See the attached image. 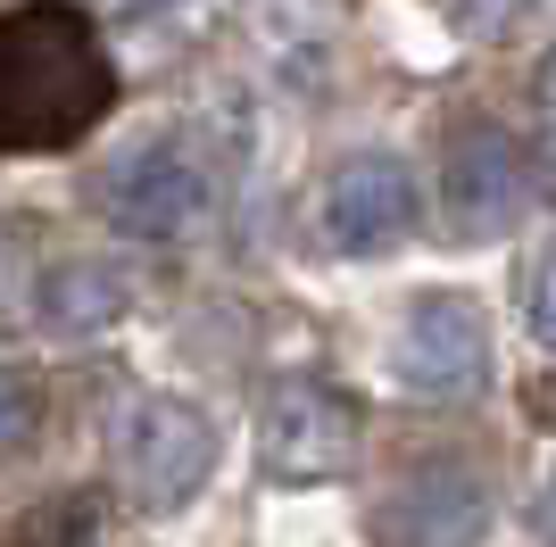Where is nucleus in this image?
Here are the masks:
<instances>
[{"mask_svg": "<svg viewBox=\"0 0 556 547\" xmlns=\"http://www.w3.org/2000/svg\"><path fill=\"white\" fill-rule=\"evenodd\" d=\"M116 109V67L75 0L0 17V150H67Z\"/></svg>", "mask_w": 556, "mask_h": 547, "instance_id": "1", "label": "nucleus"}, {"mask_svg": "<svg viewBox=\"0 0 556 547\" xmlns=\"http://www.w3.org/2000/svg\"><path fill=\"white\" fill-rule=\"evenodd\" d=\"M116 473H125V489H134V506H184L200 481L216 473V423L191 398H175V390H134L125 407H116Z\"/></svg>", "mask_w": 556, "mask_h": 547, "instance_id": "2", "label": "nucleus"}, {"mask_svg": "<svg viewBox=\"0 0 556 547\" xmlns=\"http://www.w3.org/2000/svg\"><path fill=\"white\" fill-rule=\"evenodd\" d=\"M374 547H482L490 531V481L465 456H424L416 473H399L366 514Z\"/></svg>", "mask_w": 556, "mask_h": 547, "instance_id": "3", "label": "nucleus"}, {"mask_svg": "<svg viewBox=\"0 0 556 547\" xmlns=\"http://www.w3.org/2000/svg\"><path fill=\"white\" fill-rule=\"evenodd\" d=\"M391 373L416 390V398H441V407L473 398V390L490 382L482 307L465 291H424L416 307H407V323H399V341H391Z\"/></svg>", "mask_w": 556, "mask_h": 547, "instance_id": "4", "label": "nucleus"}, {"mask_svg": "<svg viewBox=\"0 0 556 547\" xmlns=\"http://www.w3.org/2000/svg\"><path fill=\"white\" fill-rule=\"evenodd\" d=\"M357 432H366V415L349 390L282 382L257 415V465H266V481H332L357 456Z\"/></svg>", "mask_w": 556, "mask_h": 547, "instance_id": "5", "label": "nucleus"}, {"mask_svg": "<svg viewBox=\"0 0 556 547\" xmlns=\"http://www.w3.org/2000/svg\"><path fill=\"white\" fill-rule=\"evenodd\" d=\"M208 166L191 158L184 141H141L125 158L100 175V207H109L116 232H134V241H175L208 216Z\"/></svg>", "mask_w": 556, "mask_h": 547, "instance_id": "6", "label": "nucleus"}, {"mask_svg": "<svg viewBox=\"0 0 556 547\" xmlns=\"http://www.w3.org/2000/svg\"><path fill=\"white\" fill-rule=\"evenodd\" d=\"M416 232V175L391 150H357L325 182V241L341 257H374Z\"/></svg>", "mask_w": 556, "mask_h": 547, "instance_id": "7", "label": "nucleus"}, {"mask_svg": "<svg viewBox=\"0 0 556 547\" xmlns=\"http://www.w3.org/2000/svg\"><path fill=\"white\" fill-rule=\"evenodd\" d=\"M441 191H448V225H457L465 241H498V232L523 216V200H532L523 150H515L498 125H465V133L448 141Z\"/></svg>", "mask_w": 556, "mask_h": 547, "instance_id": "8", "label": "nucleus"}, {"mask_svg": "<svg viewBox=\"0 0 556 547\" xmlns=\"http://www.w3.org/2000/svg\"><path fill=\"white\" fill-rule=\"evenodd\" d=\"M125 298H134V282L116 266H92V257H67V266L42 274V291H34V307H42L50 332H100V323L125 316Z\"/></svg>", "mask_w": 556, "mask_h": 547, "instance_id": "9", "label": "nucleus"}, {"mask_svg": "<svg viewBox=\"0 0 556 547\" xmlns=\"http://www.w3.org/2000/svg\"><path fill=\"white\" fill-rule=\"evenodd\" d=\"M100 523V498L92 489H59V498L25 506L17 523H0V547H84Z\"/></svg>", "mask_w": 556, "mask_h": 547, "instance_id": "10", "label": "nucleus"}, {"mask_svg": "<svg viewBox=\"0 0 556 547\" xmlns=\"http://www.w3.org/2000/svg\"><path fill=\"white\" fill-rule=\"evenodd\" d=\"M34 432H42V382L34 373H0V456L25 448Z\"/></svg>", "mask_w": 556, "mask_h": 547, "instance_id": "11", "label": "nucleus"}, {"mask_svg": "<svg viewBox=\"0 0 556 547\" xmlns=\"http://www.w3.org/2000/svg\"><path fill=\"white\" fill-rule=\"evenodd\" d=\"M532 9V0H457V25L465 34H498V25H515Z\"/></svg>", "mask_w": 556, "mask_h": 547, "instance_id": "12", "label": "nucleus"}, {"mask_svg": "<svg viewBox=\"0 0 556 547\" xmlns=\"http://www.w3.org/2000/svg\"><path fill=\"white\" fill-rule=\"evenodd\" d=\"M532 332H540V341L556 348V257H548V266L532 274Z\"/></svg>", "mask_w": 556, "mask_h": 547, "instance_id": "13", "label": "nucleus"}, {"mask_svg": "<svg viewBox=\"0 0 556 547\" xmlns=\"http://www.w3.org/2000/svg\"><path fill=\"white\" fill-rule=\"evenodd\" d=\"M540 539L556 547V481H548V489H540Z\"/></svg>", "mask_w": 556, "mask_h": 547, "instance_id": "14", "label": "nucleus"}, {"mask_svg": "<svg viewBox=\"0 0 556 547\" xmlns=\"http://www.w3.org/2000/svg\"><path fill=\"white\" fill-rule=\"evenodd\" d=\"M540 109L556 116V50H548V59H540Z\"/></svg>", "mask_w": 556, "mask_h": 547, "instance_id": "15", "label": "nucleus"}, {"mask_svg": "<svg viewBox=\"0 0 556 547\" xmlns=\"http://www.w3.org/2000/svg\"><path fill=\"white\" fill-rule=\"evenodd\" d=\"M134 9H175V0H134Z\"/></svg>", "mask_w": 556, "mask_h": 547, "instance_id": "16", "label": "nucleus"}]
</instances>
